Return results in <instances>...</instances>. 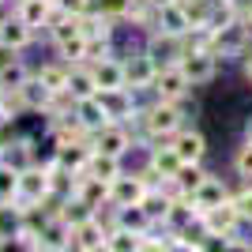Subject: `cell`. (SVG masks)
I'll use <instances>...</instances> for the list:
<instances>
[{
    "label": "cell",
    "instance_id": "obj_18",
    "mask_svg": "<svg viewBox=\"0 0 252 252\" xmlns=\"http://www.w3.org/2000/svg\"><path fill=\"white\" fill-rule=\"evenodd\" d=\"M75 196L83 203H91V207H102V203H109V181H98L91 177V173H79V185H75Z\"/></svg>",
    "mask_w": 252,
    "mask_h": 252
},
{
    "label": "cell",
    "instance_id": "obj_19",
    "mask_svg": "<svg viewBox=\"0 0 252 252\" xmlns=\"http://www.w3.org/2000/svg\"><path fill=\"white\" fill-rule=\"evenodd\" d=\"M15 15H19L31 31H38V27H45L53 15V0H19V8H15Z\"/></svg>",
    "mask_w": 252,
    "mask_h": 252
},
{
    "label": "cell",
    "instance_id": "obj_35",
    "mask_svg": "<svg viewBox=\"0 0 252 252\" xmlns=\"http://www.w3.org/2000/svg\"><path fill=\"white\" fill-rule=\"evenodd\" d=\"M233 169L241 173V177H252V143L245 139V147L237 151V158H233Z\"/></svg>",
    "mask_w": 252,
    "mask_h": 252
},
{
    "label": "cell",
    "instance_id": "obj_12",
    "mask_svg": "<svg viewBox=\"0 0 252 252\" xmlns=\"http://www.w3.org/2000/svg\"><path fill=\"white\" fill-rule=\"evenodd\" d=\"M230 196H233V192L226 189V181H222V177H207L200 189L192 192V207H196V215H200V211H211V207H219V203H226Z\"/></svg>",
    "mask_w": 252,
    "mask_h": 252
},
{
    "label": "cell",
    "instance_id": "obj_42",
    "mask_svg": "<svg viewBox=\"0 0 252 252\" xmlns=\"http://www.w3.org/2000/svg\"><path fill=\"white\" fill-rule=\"evenodd\" d=\"M4 245H8V237H0V249H4Z\"/></svg>",
    "mask_w": 252,
    "mask_h": 252
},
{
    "label": "cell",
    "instance_id": "obj_22",
    "mask_svg": "<svg viewBox=\"0 0 252 252\" xmlns=\"http://www.w3.org/2000/svg\"><path fill=\"white\" fill-rule=\"evenodd\" d=\"M83 173H91V177H98V181H113L117 173H121V158H117V155H105V151H91Z\"/></svg>",
    "mask_w": 252,
    "mask_h": 252
},
{
    "label": "cell",
    "instance_id": "obj_17",
    "mask_svg": "<svg viewBox=\"0 0 252 252\" xmlns=\"http://www.w3.org/2000/svg\"><path fill=\"white\" fill-rule=\"evenodd\" d=\"M91 151H94V143L91 139H83V143H64V147H57V166L72 169V173H83L87 169V158H91Z\"/></svg>",
    "mask_w": 252,
    "mask_h": 252
},
{
    "label": "cell",
    "instance_id": "obj_37",
    "mask_svg": "<svg viewBox=\"0 0 252 252\" xmlns=\"http://www.w3.org/2000/svg\"><path fill=\"white\" fill-rule=\"evenodd\" d=\"M0 121H11L8 117V94H4V91H0Z\"/></svg>",
    "mask_w": 252,
    "mask_h": 252
},
{
    "label": "cell",
    "instance_id": "obj_16",
    "mask_svg": "<svg viewBox=\"0 0 252 252\" xmlns=\"http://www.w3.org/2000/svg\"><path fill=\"white\" fill-rule=\"evenodd\" d=\"M72 245H75V249H87V252L105 249V226L91 215L87 222H79V226L72 230Z\"/></svg>",
    "mask_w": 252,
    "mask_h": 252
},
{
    "label": "cell",
    "instance_id": "obj_1",
    "mask_svg": "<svg viewBox=\"0 0 252 252\" xmlns=\"http://www.w3.org/2000/svg\"><path fill=\"white\" fill-rule=\"evenodd\" d=\"M139 121H143V132L147 139H173V132L181 128L185 113H181V102H166V98H155L151 105L139 109Z\"/></svg>",
    "mask_w": 252,
    "mask_h": 252
},
{
    "label": "cell",
    "instance_id": "obj_7",
    "mask_svg": "<svg viewBox=\"0 0 252 252\" xmlns=\"http://www.w3.org/2000/svg\"><path fill=\"white\" fill-rule=\"evenodd\" d=\"M147 189L151 185L139 177V173H132V177L117 173V177L109 181V203H113V207H132V203H139L147 196Z\"/></svg>",
    "mask_w": 252,
    "mask_h": 252
},
{
    "label": "cell",
    "instance_id": "obj_33",
    "mask_svg": "<svg viewBox=\"0 0 252 252\" xmlns=\"http://www.w3.org/2000/svg\"><path fill=\"white\" fill-rule=\"evenodd\" d=\"M0 200H19V169L0 162Z\"/></svg>",
    "mask_w": 252,
    "mask_h": 252
},
{
    "label": "cell",
    "instance_id": "obj_20",
    "mask_svg": "<svg viewBox=\"0 0 252 252\" xmlns=\"http://www.w3.org/2000/svg\"><path fill=\"white\" fill-rule=\"evenodd\" d=\"M31 38H34V31L19 19V15H11L8 23H0V45H8V49H23V45H31Z\"/></svg>",
    "mask_w": 252,
    "mask_h": 252
},
{
    "label": "cell",
    "instance_id": "obj_9",
    "mask_svg": "<svg viewBox=\"0 0 252 252\" xmlns=\"http://www.w3.org/2000/svg\"><path fill=\"white\" fill-rule=\"evenodd\" d=\"M143 53H147V57L158 64V68H162V64H177V61H181V53H185V38H177V34H166V31H155Z\"/></svg>",
    "mask_w": 252,
    "mask_h": 252
},
{
    "label": "cell",
    "instance_id": "obj_32",
    "mask_svg": "<svg viewBox=\"0 0 252 252\" xmlns=\"http://www.w3.org/2000/svg\"><path fill=\"white\" fill-rule=\"evenodd\" d=\"M38 79L53 94H61V91H68V64H45V68H38Z\"/></svg>",
    "mask_w": 252,
    "mask_h": 252
},
{
    "label": "cell",
    "instance_id": "obj_38",
    "mask_svg": "<svg viewBox=\"0 0 252 252\" xmlns=\"http://www.w3.org/2000/svg\"><path fill=\"white\" fill-rule=\"evenodd\" d=\"M11 19V8H8V0H0V23H8Z\"/></svg>",
    "mask_w": 252,
    "mask_h": 252
},
{
    "label": "cell",
    "instance_id": "obj_28",
    "mask_svg": "<svg viewBox=\"0 0 252 252\" xmlns=\"http://www.w3.org/2000/svg\"><path fill=\"white\" fill-rule=\"evenodd\" d=\"M31 79V72L23 68L19 61H8V64H0V91L8 94V91H19L23 83Z\"/></svg>",
    "mask_w": 252,
    "mask_h": 252
},
{
    "label": "cell",
    "instance_id": "obj_4",
    "mask_svg": "<svg viewBox=\"0 0 252 252\" xmlns=\"http://www.w3.org/2000/svg\"><path fill=\"white\" fill-rule=\"evenodd\" d=\"M177 64H181V72L189 75L192 87H203V83H211V79L219 75V57L211 49H185Z\"/></svg>",
    "mask_w": 252,
    "mask_h": 252
},
{
    "label": "cell",
    "instance_id": "obj_5",
    "mask_svg": "<svg viewBox=\"0 0 252 252\" xmlns=\"http://www.w3.org/2000/svg\"><path fill=\"white\" fill-rule=\"evenodd\" d=\"M155 98H166V102H181V98L192 91V83H189V75L181 72V64H162L155 72Z\"/></svg>",
    "mask_w": 252,
    "mask_h": 252
},
{
    "label": "cell",
    "instance_id": "obj_43",
    "mask_svg": "<svg viewBox=\"0 0 252 252\" xmlns=\"http://www.w3.org/2000/svg\"><path fill=\"white\" fill-rule=\"evenodd\" d=\"M155 4H169V0H155Z\"/></svg>",
    "mask_w": 252,
    "mask_h": 252
},
{
    "label": "cell",
    "instance_id": "obj_10",
    "mask_svg": "<svg viewBox=\"0 0 252 252\" xmlns=\"http://www.w3.org/2000/svg\"><path fill=\"white\" fill-rule=\"evenodd\" d=\"M155 31L177 34V38H185V34L192 31V23H189V15H185V8H181V0L155 4Z\"/></svg>",
    "mask_w": 252,
    "mask_h": 252
},
{
    "label": "cell",
    "instance_id": "obj_2",
    "mask_svg": "<svg viewBox=\"0 0 252 252\" xmlns=\"http://www.w3.org/2000/svg\"><path fill=\"white\" fill-rule=\"evenodd\" d=\"M252 45V27L245 19H233L226 23V27H215V31H207V49L215 53V57H245Z\"/></svg>",
    "mask_w": 252,
    "mask_h": 252
},
{
    "label": "cell",
    "instance_id": "obj_8",
    "mask_svg": "<svg viewBox=\"0 0 252 252\" xmlns=\"http://www.w3.org/2000/svg\"><path fill=\"white\" fill-rule=\"evenodd\" d=\"M91 143H94V151H105V155H125V151H132V136H128V128L121 125V121H109V125H102L91 136Z\"/></svg>",
    "mask_w": 252,
    "mask_h": 252
},
{
    "label": "cell",
    "instance_id": "obj_6",
    "mask_svg": "<svg viewBox=\"0 0 252 252\" xmlns=\"http://www.w3.org/2000/svg\"><path fill=\"white\" fill-rule=\"evenodd\" d=\"M45 196H49V169L45 166H27L19 169V207H27V203H45Z\"/></svg>",
    "mask_w": 252,
    "mask_h": 252
},
{
    "label": "cell",
    "instance_id": "obj_26",
    "mask_svg": "<svg viewBox=\"0 0 252 252\" xmlns=\"http://www.w3.org/2000/svg\"><path fill=\"white\" fill-rule=\"evenodd\" d=\"M117 226H125V230H132V233H143L151 230V215L139 203H132V207H117Z\"/></svg>",
    "mask_w": 252,
    "mask_h": 252
},
{
    "label": "cell",
    "instance_id": "obj_40",
    "mask_svg": "<svg viewBox=\"0 0 252 252\" xmlns=\"http://www.w3.org/2000/svg\"><path fill=\"white\" fill-rule=\"evenodd\" d=\"M241 19H245V23H249V27H252V0H249V4H245V8H241Z\"/></svg>",
    "mask_w": 252,
    "mask_h": 252
},
{
    "label": "cell",
    "instance_id": "obj_3",
    "mask_svg": "<svg viewBox=\"0 0 252 252\" xmlns=\"http://www.w3.org/2000/svg\"><path fill=\"white\" fill-rule=\"evenodd\" d=\"M196 226H200L207 237H219V245H222L226 237H233V233H237L241 215H237L233 200H226V203H219V207H211V211H200V215H196Z\"/></svg>",
    "mask_w": 252,
    "mask_h": 252
},
{
    "label": "cell",
    "instance_id": "obj_13",
    "mask_svg": "<svg viewBox=\"0 0 252 252\" xmlns=\"http://www.w3.org/2000/svg\"><path fill=\"white\" fill-rule=\"evenodd\" d=\"M75 121L94 136L102 125H109V113H105V105H102V98L98 94H91V98H75Z\"/></svg>",
    "mask_w": 252,
    "mask_h": 252
},
{
    "label": "cell",
    "instance_id": "obj_11",
    "mask_svg": "<svg viewBox=\"0 0 252 252\" xmlns=\"http://www.w3.org/2000/svg\"><path fill=\"white\" fill-rule=\"evenodd\" d=\"M155 72H158V64L147 53H132V61H125V87L128 91H151Z\"/></svg>",
    "mask_w": 252,
    "mask_h": 252
},
{
    "label": "cell",
    "instance_id": "obj_15",
    "mask_svg": "<svg viewBox=\"0 0 252 252\" xmlns=\"http://www.w3.org/2000/svg\"><path fill=\"white\" fill-rule=\"evenodd\" d=\"M91 72H94L98 91H117V87H125V61L102 57V61H94V64H91Z\"/></svg>",
    "mask_w": 252,
    "mask_h": 252
},
{
    "label": "cell",
    "instance_id": "obj_21",
    "mask_svg": "<svg viewBox=\"0 0 252 252\" xmlns=\"http://www.w3.org/2000/svg\"><path fill=\"white\" fill-rule=\"evenodd\" d=\"M211 173L200 166V162H181V169L173 173V185H177V192H185V196H192V192L200 189L203 181H207Z\"/></svg>",
    "mask_w": 252,
    "mask_h": 252
},
{
    "label": "cell",
    "instance_id": "obj_39",
    "mask_svg": "<svg viewBox=\"0 0 252 252\" xmlns=\"http://www.w3.org/2000/svg\"><path fill=\"white\" fill-rule=\"evenodd\" d=\"M245 79L252 83V53H245Z\"/></svg>",
    "mask_w": 252,
    "mask_h": 252
},
{
    "label": "cell",
    "instance_id": "obj_14",
    "mask_svg": "<svg viewBox=\"0 0 252 252\" xmlns=\"http://www.w3.org/2000/svg\"><path fill=\"white\" fill-rule=\"evenodd\" d=\"M169 143H173V151L181 155V162H200L203 151H207V139H203L196 128H177Z\"/></svg>",
    "mask_w": 252,
    "mask_h": 252
},
{
    "label": "cell",
    "instance_id": "obj_23",
    "mask_svg": "<svg viewBox=\"0 0 252 252\" xmlns=\"http://www.w3.org/2000/svg\"><path fill=\"white\" fill-rule=\"evenodd\" d=\"M151 169H155L162 181H173V173L181 169V155L173 151V143H166V147H155V151H151Z\"/></svg>",
    "mask_w": 252,
    "mask_h": 252
},
{
    "label": "cell",
    "instance_id": "obj_25",
    "mask_svg": "<svg viewBox=\"0 0 252 252\" xmlns=\"http://www.w3.org/2000/svg\"><path fill=\"white\" fill-rule=\"evenodd\" d=\"M19 94H23V102H27V109H38V113H45V105H49L53 91L42 83V79H38V75H31V79L19 87Z\"/></svg>",
    "mask_w": 252,
    "mask_h": 252
},
{
    "label": "cell",
    "instance_id": "obj_29",
    "mask_svg": "<svg viewBox=\"0 0 252 252\" xmlns=\"http://www.w3.org/2000/svg\"><path fill=\"white\" fill-rule=\"evenodd\" d=\"M57 53H61L68 64H83L87 61V34H72V38H64V42H57Z\"/></svg>",
    "mask_w": 252,
    "mask_h": 252
},
{
    "label": "cell",
    "instance_id": "obj_24",
    "mask_svg": "<svg viewBox=\"0 0 252 252\" xmlns=\"http://www.w3.org/2000/svg\"><path fill=\"white\" fill-rule=\"evenodd\" d=\"M68 94L72 98H91L98 94V83H94V72L91 68H79V64H68Z\"/></svg>",
    "mask_w": 252,
    "mask_h": 252
},
{
    "label": "cell",
    "instance_id": "obj_34",
    "mask_svg": "<svg viewBox=\"0 0 252 252\" xmlns=\"http://www.w3.org/2000/svg\"><path fill=\"white\" fill-rule=\"evenodd\" d=\"M230 200H233V207H237V215H241V222H252V185L241 189V192H233Z\"/></svg>",
    "mask_w": 252,
    "mask_h": 252
},
{
    "label": "cell",
    "instance_id": "obj_27",
    "mask_svg": "<svg viewBox=\"0 0 252 252\" xmlns=\"http://www.w3.org/2000/svg\"><path fill=\"white\" fill-rule=\"evenodd\" d=\"M241 19V8L233 4V0H211V11H207V31L215 27H226V23Z\"/></svg>",
    "mask_w": 252,
    "mask_h": 252
},
{
    "label": "cell",
    "instance_id": "obj_36",
    "mask_svg": "<svg viewBox=\"0 0 252 252\" xmlns=\"http://www.w3.org/2000/svg\"><path fill=\"white\" fill-rule=\"evenodd\" d=\"M91 4H94V0H53V8L64 11V15H83Z\"/></svg>",
    "mask_w": 252,
    "mask_h": 252
},
{
    "label": "cell",
    "instance_id": "obj_31",
    "mask_svg": "<svg viewBox=\"0 0 252 252\" xmlns=\"http://www.w3.org/2000/svg\"><path fill=\"white\" fill-rule=\"evenodd\" d=\"M105 249H113V252H136L139 249V233L125 230V226H113V230L105 233Z\"/></svg>",
    "mask_w": 252,
    "mask_h": 252
},
{
    "label": "cell",
    "instance_id": "obj_41",
    "mask_svg": "<svg viewBox=\"0 0 252 252\" xmlns=\"http://www.w3.org/2000/svg\"><path fill=\"white\" fill-rule=\"evenodd\" d=\"M245 139L252 143V117H249V125H245Z\"/></svg>",
    "mask_w": 252,
    "mask_h": 252
},
{
    "label": "cell",
    "instance_id": "obj_30",
    "mask_svg": "<svg viewBox=\"0 0 252 252\" xmlns=\"http://www.w3.org/2000/svg\"><path fill=\"white\" fill-rule=\"evenodd\" d=\"M23 222V207L15 200H0V237H15Z\"/></svg>",
    "mask_w": 252,
    "mask_h": 252
}]
</instances>
